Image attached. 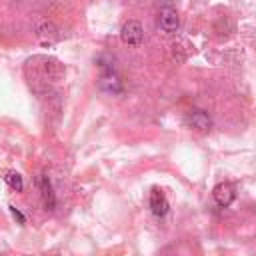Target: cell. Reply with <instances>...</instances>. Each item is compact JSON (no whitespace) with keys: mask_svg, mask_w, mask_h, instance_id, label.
Masks as SVG:
<instances>
[{"mask_svg":"<svg viewBox=\"0 0 256 256\" xmlns=\"http://www.w3.org/2000/svg\"><path fill=\"white\" fill-rule=\"evenodd\" d=\"M34 28H36V36H38V40H40L42 44H54V42L60 38L58 26H56L52 20L40 18V20H36Z\"/></svg>","mask_w":256,"mask_h":256,"instance_id":"cell-1","label":"cell"},{"mask_svg":"<svg viewBox=\"0 0 256 256\" xmlns=\"http://www.w3.org/2000/svg\"><path fill=\"white\" fill-rule=\"evenodd\" d=\"M120 38H122L124 44H130V46L142 44V40H144V28H142V24L138 20H128L122 26V30H120Z\"/></svg>","mask_w":256,"mask_h":256,"instance_id":"cell-2","label":"cell"},{"mask_svg":"<svg viewBox=\"0 0 256 256\" xmlns=\"http://www.w3.org/2000/svg\"><path fill=\"white\" fill-rule=\"evenodd\" d=\"M98 86H100V90H104V92H108V94H120V92H122V80H120V76L114 72V68L102 70V74H100V78H98Z\"/></svg>","mask_w":256,"mask_h":256,"instance_id":"cell-3","label":"cell"},{"mask_svg":"<svg viewBox=\"0 0 256 256\" xmlns=\"http://www.w3.org/2000/svg\"><path fill=\"white\" fill-rule=\"evenodd\" d=\"M158 26L168 32V34H174L180 26V18H178V12L172 8V6H164L158 14Z\"/></svg>","mask_w":256,"mask_h":256,"instance_id":"cell-4","label":"cell"},{"mask_svg":"<svg viewBox=\"0 0 256 256\" xmlns=\"http://www.w3.org/2000/svg\"><path fill=\"white\" fill-rule=\"evenodd\" d=\"M212 196H214V200H216L218 206L226 208V206H230V204L234 202V198H236V188H234L230 182H220V184L214 186Z\"/></svg>","mask_w":256,"mask_h":256,"instance_id":"cell-5","label":"cell"},{"mask_svg":"<svg viewBox=\"0 0 256 256\" xmlns=\"http://www.w3.org/2000/svg\"><path fill=\"white\" fill-rule=\"evenodd\" d=\"M184 122H186V126H190V128H194V130H198V132H206V130H210V126H212V118H210L204 110H190V112L186 114Z\"/></svg>","mask_w":256,"mask_h":256,"instance_id":"cell-6","label":"cell"},{"mask_svg":"<svg viewBox=\"0 0 256 256\" xmlns=\"http://www.w3.org/2000/svg\"><path fill=\"white\" fill-rule=\"evenodd\" d=\"M36 186L40 190V196H42V202L46 206V210H52L56 206V196H54V190H52V184L48 180L46 174H38L36 176Z\"/></svg>","mask_w":256,"mask_h":256,"instance_id":"cell-7","label":"cell"},{"mask_svg":"<svg viewBox=\"0 0 256 256\" xmlns=\"http://www.w3.org/2000/svg\"><path fill=\"white\" fill-rule=\"evenodd\" d=\"M168 208L170 206H168V200H166L164 192L160 188H152V192H150V210H152V214L162 218V216H166Z\"/></svg>","mask_w":256,"mask_h":256,"instance_id":"cell-8","label":"cell"},{"mask_svg":"<svg viewBox=\"0 0 256 256\" xmlns=\"http://www.w3.org/2000/svg\"><path fill=\"white\" fill-rule=\"evenodd\" d=\"M42 72L48 80H60L64 76V64H60L56 58H44Z\"/></svg>","mask_w":256,"mask_h":256,"instance_id":"cell-9","label":"cell"},{"mask_svg":"<svg viewBox=\"0 0 256 256\" xmlns=\"http://www.w3.org/2000/svg\"><path fill=\"white\" fill-rule=\"evenodd\" d=\"M4 182L12 188V190H16V192H22L24 190V180H22V176L18 174V172H14V170H8V172H4Z\"/></svg>","mask_w":256,"mask_h":256,"instance_id":"cell-10","label":"cell"},{"mask_svg":"<svg viewBox=\"0 0 256 256\" xmlns=\"http://www.w3.org/2000/svg\"><path fill=\"white\" fill-rule=\"evenodd\" d=\"M10 212H12V216H14V218H16V220H18L20 224H24V222H26V218H24V214H22L20 210H16L14 206H10Z\"/></svg>","mask_w":256,"mask_h":256,"instance_id":"cell-11","label":"cell"}]
</instances>
